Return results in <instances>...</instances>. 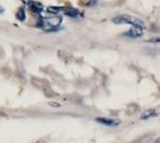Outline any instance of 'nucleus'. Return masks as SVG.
Returning <instances> with one entry per match:
<instances>
[{
  "label": "nucleus",
  "instance_id": "obj_3",
  "mask_svg": "<svg viewBox=\"0 0 160 143\" xmlns=\"http://www.w3.org/2000/svg\"><path fill=\"white\" fill-rule=\"evenodd\" d=\"M96 122L100 124H104V125L107 126H116L120 124V121L116 120H112V118H105V117H97L96 118Z\"/></svg>",
  "mask_w": 160,
  "mask_h": 143
},
{
  "label": "nucleus",
  "instance_id": "obj_10",
  "mask_svg": "<svg viewBox=\"0 0 160 143\" xmlns=\"http://www.w3.org/2000/svg\"><path fill=\"white\" fill-rule=\"evenodd\" d=\"M24 3H26V5H28V3H31V0H22Z\"/></svg>",
  "mask_w": 160,
  "mask_h": 143
},
{
  "label": "nucleus",
  "instance_id": "obj_2",
  "mask_svg": "<svg viewBox=\"0 0 160 143\" xmlns=\"http://www.w3.org/2000/svg\"><path fill=\"white\" fill-rule=\"evenodd\" d=\"M61 22H62V18L61 17H52V18H46V19L42 20V24H41V27L44 29V31H53V29L58 28L60 26Z\"/></svg>",
  "mask_w": 160,
  "mask_h": 143
},
{
  "label": "nucleus",
  "instance_id": "obj_6",
  "mask_svg": "<svg viewBox=\"0 0 160 143\" xmlns=\"http://www.w3.org/2000/svg\"><path fill=\"white\" fill-rule=\"evenodd\" d=\"M16 17H17V19L20 20V22H24V20H25L26 15H25V10H24V8L18 9L17 14H16Z\"/></svg>",
  "mask_w": 160,
  "mask_h": 143
},
{
  "label": "nucleus",
  "instance_id": "obj_9",
  "mask_svg": "<svg viewBox=\"0 0 160 143\" xmlns=\"http://www.w3.org/2000/svg\"><path fill=\"white\" fill-rule=\"evenodd\" d=\"M50 106H54V107H60V104H58V103H50Z\"/></svg>",
  "mask_w": 160,
  "mask_h": 143
},
{
  "label": "nucleus",
  "instance_id": "obj_8",
  "mask_svg": "<svg viewBox=\"0 0 160 143\" xmlns=\"http://www.w3.org/2000/svg\"><path fill=\"white\" fill-rule=\"evenodd\" d=\"M42 9H43V6L40 5V3H37V2L32 3V10H34V12H42Z\"/></svg>",
  "mask_w": 160,
  "mask_h": 143
},
{
  "label": "nucleus",
  "instance_id": "obj_1",
  "mask_svg": "<svg viewBox=\"0 0 160 143\" xmlns=\"http://www.w3.org/2000/svg\"><path fill=\"white\" fill-rule=\"evenodd\" d=\"M113 22L115 24H130L133 27H140V28L144 27L143 20L137 17H132V16H117V17L113 18Z\"/></svg>",
  "mask_w": 160,
  "mask_h": 143
},
{
  "label": "nucleus",
  "instance_id": "obj_4",
  "mask_svg": "<svg viewBox=\"0 0 160 143\" xmlns=\"http://www.w3.org/2000/svg\"><path fill=\"white\" fill-rule=\"evenodd\" d=\"M142 34H143V29L142 28H140V27H132V28L125 34V36L137 38V37H140Z\"/></svg>",
  "mask_w": 160,
  "mask_h": 143
},
{
  "label": "nucleus",
  "instance_id": "obj_11",
  "mask_svg": "<svg viewBox=\"0 0 160 143\" xmlns=\"http://www.w3.org/2000/svg\"><path fill=\"white\" fill-rule=\"evenodd\" d=\"M3 12H5V8H3V7L0 6V14H2Z\"/></svg>",
  "mask_w": 160,
  "mask_h": 143
},
{
  "label": "nucleus",
  "instance_id": "obj_7",
  "mask_svg": "<svg viewBox=\"0 0 160 143\" xmlns=\"http://www.w3.org/2000/svg\"><path fill=\"white\" fill-rule=\"evenodd\" d=\"M66 15H68L69 17H78L79 16V12H78L77 9H73V8H70L69 10H66Z\"/></svg>",
  "mask_w": 160,
  "mask_h": 143
},
{
  "label": "nucleus",
  "instance_id": "obj_5",
  "mask_svg": "<svg viewBox=\"0 0 160 143\" xmlns=\"http://www.w3.org/2000/svg\"><path fill=\"white\" fill-rule=\"evenodd\" d=\"M156 115H157L156 111H153V109H148V111H146V112H143L142 114H141L140 117L142 118V120H148V118L152 117V116H156Z\"/></svg>",
  "mask_w": 160,
  "mask_h": 143
}]
</instances>
